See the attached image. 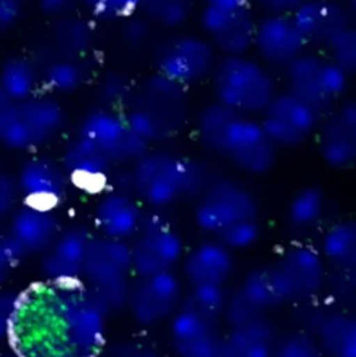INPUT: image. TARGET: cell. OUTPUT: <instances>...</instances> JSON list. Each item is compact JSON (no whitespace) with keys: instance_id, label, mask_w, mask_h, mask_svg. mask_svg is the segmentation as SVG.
<instances>
[{"instance_id":"836d02e7","label":"cell","mask_w":356,"mask_h":357,"mask_svg":"<svg viewBox=\"0 0 356 357\" xmlns=\"http://www.w3.org/2000/svg\"><path fill=\"white\" fill-rule=\"evenodd\" d=\"M83 59L56 56L40 73L45 92L52 96H68L81 89L85 83L86 71Z\"/></svg>"},{"instance_id":"8992f818","label":"cell","mask_w":356,"mask_h":357,"mask_svg":"<svg viewBox=\"0 0 356 357\" xmlns=\"http://www.w3.org/2000/svg\"><path fill=\"white\" fill-rule=\"evenodd\" d=\"M211 81L215 100L246 116H261L279 91L269 68L247 54L222 56Z\"/></svg>"},{"instance_id":"5b68a950","label":"cell","mask_w":356,"mask_h":357,"mask_svg":"<svg viewBox=\"0 0 356 357\" xmlns=\"http://www.w3.org/2000/svg\"><path fill=\"white\" fill-rule=\"evenodd\" d=\"M66 123V110L48 92L17 102L0 98V142L6 150L36 152L56 140Z\"/></svg>"},{"instance_id":"7c38bea8","label":"cell","mask_w":356,"mask_h":357,"mask_svg":"<svg viewBox=\"0 0 356 357\" xmlns=\"http://www.w3.org/2000/svg\"><path fill=\"white\" fill-rule=\"evenodd\" d=\"M77 135L100 149L116 165H134L150 146L136 133L125 112L96 107L84 115Z\"/></svg>"},{"instance_id":"e0dca14e","label":"cell","mask_w":356,"mask_h":357,"mask_svg":"<svg viewBox=\"0 0 356 357\" xmlns=\"http://www.w3.org/2000/svg\"><path fill=\"white\" fill-rule=\"evenodd\" d=\"M316 144L320 158L330 169H355L356 98H344L323 115Z\"/></svg>"},{"instance_id":"7402d4cb","label":"cell","mask_w":356,"mask_h":357,"mask_svg":"<svg viewBox=\"0 0 356 357\" xmlns=\"http://www.w3.org/2000/svg\"><path fill=\"white\" fill-rule=\"evenodd\" d=\"M6 220V232L22 248L27 257H41L63 229L54 207L29 202L20 204Z\"/></svg>"},{"instance_id":"bcb514c9","label":"cell","mask_w":356,"mask_h":357,"mask_svg":"<svg viewBox=\"0 0 356 357\" xmlns=\"http://www.w3.org/2000/svg\"><path fill=\"white\" fill-rule=\"evenodd\" d=\"M98 357H161L158 350L140 341H123L106 346Z\"/></svg>"},{"instance_id":"4fadbf2b","label":"cell","mask_w":356,"mask_h":357,"mask_svg":"<svg viewBox=\"0 0 356 357\" xmlns=\"http://www.w3.org/2000/svg\"><path fill=\"white\" fill-rule=\"evenodd\" d=\"M217 60L207 38L190 33L169 36L155 48L156 73L186 87L211 77Z\"/></svg>"},{"instance_id":"f1b7e54d","label":"cell","mask_w":356,"mask_h":357,"mask_svg":"<svg viewBox=\"0 0 356 357\" xmlns=\"http://www.w3.org/2000/svg\"><path fill=\"white\" fill-rule=\"evenodd\" d=\"M330 212L327 193L315 184L305 185L288 199L286 204V222L288 228L297 233H309L323 225Z\"/></svg>"},{"instance_id":"74e56055","label":"cell","mask_w":356,"mask_h":357,"mask_svg":"<svg viewBox=\"0 0 356 357\" xmlns=\"http://www.w3.org/2000/svg\"><path fill=\"white\" fill-rule=\"evenodd\" d=\"M325 295L336 307L356 312V272L330 268Z\"/></svg>"},{"instance_id":"d6a6232c","label":"cell","mask_w":356,"mask_h":357,"mask_svg":"<svg viewBox=\"0 0 356 357\" xmlns=\"http://www.w3.org/2000/svg\"><path fill=\"white\" fill-rule=\"evenodd\" d=\"M41 77L31 61L23 56H10L4 61L0 73V98L25 100L37 93Z\"/></svg>"},{"instance_id":"ac0fdd59","label":"cell","mask_w":356,"mask_h":357,"mask_svg":"<svg viewBox=\"0 0 356 357\" xmlns=\"http://www.w3.org/2000/svg\"><path fill=\"white\" fill-rule=\"evenodd\" d=\"M200 24L207 39L224 56H242L254 47L257 21L249 6H204L200 13Z\"/></svg>"},{"instance_id":"e575fe53","label":"cell","mask_w":356,"mask_h":357,"mask_svg":"<svg viewBox=\"0 0 356 357\" xmlns=\"http://www.w3.org/2000/svg\"><path fill=\"white\" fill-rule=\"evenodd\" d=\"M228 297L226 287H189L184 293L179 312L219 324L225 317Z\"/></svg>"},{"instance_id":"ffe728a7","label":"cell","mask_w":356,"mask_h":357,"mask_svg":"<svg viewBox=\"0 0 356 357\" xmlns=\"http://www.w3.org/2000/svg\"><path fill=\"white\" fill-rule=\"evenodd\" d=\"M146 214L144 204L131 190L113 185L96 201L94 227L98 235L131 243L139 232Z\"/></svg>"},{"instance_id":"7a4b0ae2","label":"cell","mask_w":356,"mask_h":357,"mask_svg":"<svg viewBox=\"0 0 356 357\" xmlns=\"http://www.w3.org/2000/svg\"><path fill=\"white\" fill-rule=\"evenodd\" d=\"M196 131L207 151L223 157L244 175L265 177L279 160L280 150L259 119L238 114L217 100L201 109Z\"/></svg>"},{"instance_id":"30bf717a","label":"cell","mask_w":356,"mask_h":357,"mask_svg":"<svg viewBox=\"0 0 356 357\" xmlns=\"http://www.w3.org/2000/svg\"><path fill=\"white\" fill-rule=\"evenodd\" d=\"M162 211L146 212L139 232L130 243L135 276L175 272L181 266L185 241Z\"/></svg>"},{"instance_id":"9c48e42d","label":"cell","mask_w":356,"mask_h":357,"mask_svg":"<svg viewBox=\"0 0 356 357\" xmlns=\"http://www.w3.org/2000/svg\"><path fill=\"white\" fill-rule=\"evenodd\" d=\"M349 77L330 56L313 52H305L284 68L286 89L323 114L344 100Z\"/></svg>"},{"instance_id":"ee69618b","label":"cell","mask_w":356,"mask_h":357,"mask_svg":"<svg viewBox=\"0 0 356 357\" xmlns=\"http://www.w3.org/2000/svg\"><path fill=\"white\" fill-rule=\"evenodd\" d=\"M23 199L16 175L2 172L0 175V216L6 220Z\"/></svg>"},{"instance_id":"1f68e13d","label":"cell","mask_w":356,"mask_h":357,"mask_svg":"<svg viewBox=\"0 0 356 357\" xmlns=\"http://www.w3.org/2000/svg\"><path fill=\"white\" fill-rule=\"evenodd\" d=\"M95 43L93 25L81 17L72 16L54 20L50 31V45L54 54L83 59Z\"/></svg>"},{"instance_id":"7dc6e473","label":"cell","mask_w":356,"mask_h":357,"mask_svg":"<svg viewBox=\"0 0 356 357\" xmlns=\"http://www.w3.org/2000/svg\"><path fill=\"white\" fill-rule=\"evenodd\" d=\"M40 12L46 17L59 20L75 15L82 6L81 0H36Z\"/></svg>"},{"instance_id":"277c9868","label":"cell","mask_w":356,"mask_h":357,"mask_svg":"<svg viewBox=\"0 0 356 357\" xmlns=\"http://www.w3.org/2000/svg\"><path fill=\"white\" fill-rule=\"evenodd\" d=\"M187 87L156 73L135 89L125 115L136 133L150 144L175 138L187 123Z\"/></svg>"},{"instance_id":"816d5d0a","label":"cell","mask_w":356,"mask_h":357,"mask_svg":"<svg viewBox=\"0 0 356 357\" xmlns=\"http://www.w3.org/2000/svg\"><path fill=\"white\" fill-rule=\"evenodd\" d=\"M268 14L293 15L307 0H255Z\"/></svg>"},{"instance_id":"44dd1931","label":"cell","mask_w":356,"mask_h":357,"mask_svg":"<svg viewBox=\"0 0 356 357\" xmlns=\"http://www.w3.org/2000/svg\"><path fill=\"white\" fill-rule=\"evenodd\" d=\"M307 44L293 15L268 14L257 21L254 48L265 64L284 69L304 54Z\"/></svg>"},{"instance_id":"9a60e30c","label":"cell","mask_w":356,"mask_h":357,"mask_svg":"<svg viewBox=\"0 0 356 357\" xmlns=\"http://www.w3.org/2000/svg\"><path fill=\"white\" fill-rule=\"evenodd\" d=\"M288 305L273 264L254 266L229 293L224 321L229 328L269 317Z\"/></svg>"},{"instance_id":"d590c367","label":"cell","mask_w":356,"mask_h":357,"mask_svg":"<svg viewBox=\"0 0 356 357\" xmlns=\"http://www.w3.org/2000/svg\"><path fill=\"white\" fill-rule=\"evenodd\" d=\"M196 6V0H140L138 13L153 25L176 29L190 20Z\"/></svg>"},{"instance_id":"8fae6325","label":"cell","mask_w":356,"mask_h":357,"mask_svg":"<svg viewBox=\"0 0 356 357\" xmlns=\"http://www.w3.org/2000/svg\"><path fill=\"white\" fill-rule=\"evenodd\" d=\"M272 264L288 305L325 295L330 268L318 245L295 241L286 245Z\"/></svg>"},{"instance_id":"60d3db41","label":"cell","mask_w":356,"mask_h":357,"mask_svg":"<svg viewBox=\"0 0 356 357\" xmlns=\"http://www.w3.org/2000/svg\"><path fill=\"white\" fill-rule=\"evenodd\" d=\"M135 89H132L129 81L118 73H108L98 86V98L107 108L119 110L121 107L127 108Z\"/></svg>"},{"instance_id":"11a10c76","label":"cell","mask_w":356,"mask_h":357,"mask_svg":"<svg viewBox=\"0 0 356 357\" xmlns=\"http://www.w3.org/2000/svg\"><path fill=\"white\" fill-rule=\"evenodd\" d=\"M1 357H20V356H17V354H15V352H13L12 350H10V351L8 352V354H3V356H2Z\"/></svg>"},{"instance_id":"d4e9b609","label":"cell","mask_w":356,"mask_h":357,"mask_svg":"<svg viewBox=\"0 0 356 357\" xmlns=\"http://www.w3.org/2000/svg\"><path fill=\"white\" fill-rule=\"evenodd\" d=\"M293 18L309 42L327 44L351 26V10L336 0H307Z\"/></svg>"},{"instance_id":"f35d334b","label":"cell","mask_w":356,"mask_h":357,"mask_svg":"<svg viewBox=\"0 0 356 357\" xmlns=\"http://www.w3.org/2000/svg\"><path fill=\"white\" fill-rule=\"evenodd\" d=\"M295 328L317 335L324 321L332 314L336 306L326 297V295L304 303L294 305Z\"/></svg>"},{"instance_id":"5bb4252c","label":"cell","mask_w":356,"mask_h":357,"mask_svg":"<svg viewBox=\"0 0 356 357\" xmlns=\"http://www.w3.org/2000/svg\"><path fill=\"white\" fill-rule=\"evenodd\" d=\"M323 113L284 89L258 117L263 129L279 150H295L316 138Z\"/></svg>"},{"instance_id":"f907efd6","label":"cell","mask_w":356,"mask_h":357,"mask_svg":"<svg viewBox=\"0 0 356 357\" xmlns=\"http://www.w3.org/2000/svg\"><path fill=\"white\" fill-rule=\"evenodd\" d=\"M24 10L23 0H0V29L10 31L20 21Z\"/></svg>"},{"instance_id":"484cf974","label":"cell","mask_w":356,"mask_h":357,"mask_svg":"<svg viewBox=\"0 0 356 357\" xmlns=\"http://www.w3.org/2000/svg\"><path fill=\"white\" fill-rule=\"evenodd\" d=\"M219 325L178 312L171 323V341L178 357H215L223 335Z\"/></svg>"},{"instance_id":"2e32d148","label":"cell","mask_w":356,"mask_h":357,"mask_svg":"<svg viewBox=\"0 0 356 357\" xmlns=\"http://www.w3.org/2000/svg\"><path fill=\"white\" fill-rule=\"evenodd\" d=\"M183 282L175 272L135 276L127 310L141 326L152 327L173 320L183 299Z\"/></svg>"},{"instance_id":"ba28073f","label":"cell","mask_w":356,"mask_h":357,"mask_svg":"<svg viewBox=\"0 0 356 357\" xmlns=\"http://www.w3.org/2000/svg\"><path fill=\"white\" fill-rule=\"evenodd\" d=\"M261 206L256 193L242 181L217 177L196 199L194 220L206 234L217 237L226 229L261 220Z\"/></svg>"},{"instance_id":"4316f807","label":"cell","mask_w":356,"mask_h":357,"mask_svg":"<svg viewBox=\"0 0 356 357\" xmlns=\"http://www.w3.org/2000/svg\"><path fill=\"white\" fill-rule=\"evenodd\" d=\"M279 335L270 317L231 327L215 357H273Z\"/></svg>"},{"instance_id":"8d00e7d4","label":"cell","mask_w":356,"mask_h":357,"mask_svg":"<svg viewBox=\"0 0 356 357\" xmlns=\"http://www.w3.org/2000/svg\"><path fill=\"white\" fill-rule=\"evenodd\" d=\"M273 357H325L317 337L301 329L280 333Z\"/></svg>"},{"instance_id":"db71d44e","label":"cell","mask_w":356,"mask_h":357,"mask_svg":"<svg viewBox=\"0 0 356 357\" xmlns=\"http://www.w3.org/2000/svg\"><path fill=\"white\" fill-rule=\"evenodd\" d=\"M350 10L356 16V0H350Z\"/></svg>"},{"instance_id":"f6af8a7d","label":"cell","mask_w":356,"mask_h":357,"mask_svg":"<svg viewBox=\"0 0 356 357\" xmlns=\"http://www.w3.org/2000/svg\"><path fill=\"white\" fill-rule=\"evenodd\" d=\"M26 254L22 248L4 231L0 239V278L6 280L8 275L26 259Z\"/></svg>"},{"instance_id":"d6986e66","label":"cell","mask_w":356,"mask_h":357,"mask_svg":"<svg viewBox=\"0 0 356 357\" xmlns=\"http://www.w3.org/2000/svg\"><path fill=\"white\" fill-rule=\"evenodd\" d=\"M93 235L81 224L63 228L52 247L40 257L39 270L44 281L54 284L83 281L86 255Z\"/></svg>"},{"instance_id":"ab89813d","label":"cell","mask_w":356,"mask_h":357,"mask_svg":"<svg viewBox=\"0 0 356 357\" xmlns=\"http://www.w3.org/2000/svg\"><path fill=\"white\" fill-rule=\"evenodd\" d=\"M261 235L263 226L261 220H253L226 229L217 235V238L232 252L238 253L254 248L261 241Z\"/></svg>"},{"instance_id":"6da1fadb","label":"cell","mask_w":356,"mask_h":357,"mask_svg":"<svg viewBox=\"0 0 356 357\" xmlns=\"http://www.w3.org/2000/svg\"><path fill=\"white\" fill-rule=\"evenodd\" d=\"M108 314L84 281L22 291L6 341L20 357H98Z\"/></svg>"},{"instance_id":"7bdbcfd3","label":"cell","mask_w":356,"mask_h":357,"mask_svg":"<svg viewBox=\"0 0 356 357\" xmlns=\"http://www.w3.org/2000/svg\"><path fill=\"white\" fill-rule=\"evenodd\" d=\"M91 14L107 20L125 19L138 12L140 0H81Z\"/></svg>"},{"instance_id":"681fc988","label":"cell","mask_w":356,"mask_h":357,"mask_svg":"<svg viewBox=\"0 0 356 357\" xmlns=\"http://www.w3.org/2000/svg\"><path fill=\"white\" fill-rule=\"evenodd\" d=\"M129 22L125 29V39L127 43L133 45H142L150 39L152 33V23L144 18L141 14L138 18L131 19L129 17Z\"/></svg>"},{"instance_id":"c3c4849f","label":"cell","mask_w":356,"mask_h":357,"mask_svg":"<svg viewBox=\"0 0 356 357\" xmlns=\"http://www.w3.org/2000/svg\"><path fill=\"white\" fill-rule=\"evenodd\" d=\"M21 293L6 291L0 297V333L2 339L6 340L10 331V325L16 316L20 302Z\"/></svg>"},{"instance_id":"3957f363","label":"cell","mask_w":356,"mask_h":357,"mask_svg":"<svg viewBox=\"0 0 356 357\" xmlns=\"http://www.w3.org/2000/svg\"><path fill=\"white\" fill-rule=\"evenodd\" d=\"M130 188L144 207L164 210L182 199H196L215 176L198 159L165 150H148L127 171Z\"/></svg>"},{"instance_id":"83f0119b","label":"cell","mask_w":356,"mask_h":357,"mask_svg":"<svg viewBox=\"0 0 356 357\" xmlns=\"http://www.w3.org/2000/svg\"><path fill=\"white\" fill-rule=\"evenodd\" d=\"M61 163L70 180L86 184L108 178L115 165L100 149L79 135L65 146Z\"/></svg>"},{"instance_id":"b9f144b4","label":"cell","mask_w":356,"mask_h":357,"mask_svg":"<svg viewBox=\"0 0 356 357\" xmlns=\"http://www.w3.org/2000/svg\"><path fill=\"white\" fill-rule=\"evenodd\" d=\"M330 56L349 75H356V27L350 26L326 44Z\"/></svg>"},{"instance_id":"f546056e","label":"cell","mask_w":356,"mask_h":357,"mask_svg":"<svg viewBox=\"0 0 356 357\" xmlns=\"http://www.w3.org/2000/svg\"><path fill=\"white\" fill-rule=\"evenodd\" d=\"M330 268L356 272V218L347 216L330 222L318 243Z\"/></svg>"},{"instance_id":"603a6c76","label":"cell","mask_w":356,"mask_h":357,"mask_svg":"<svg viewBox=\"0 0 356 357\" xmlns=\"http://www.w3.org/2000/svg\"><path fill=\"white\" fill-rule=\"evenodd\" d=\"M180 266L189 287H226L235 273V253L211 236L186 250Z\"/></svg>"},{"instance_id":"52a82bcc","label":"cell","mask_w":356,"mask_h":357,"mask_svg":"<svg viewBox=\"0 0 356 357\" xmlns=\"http://www.w3.org/2000/svg\"><path fill=\"white\" fill-rule=\"evenodd\" d=\"M134 278L131 243L93 235L86 255L83 281L108 316L127 310Z\"/></svg>"},{"instance_id":"cb8c5ba5","label":"cell","mask_w":356,"mask_h":357,"mask_svg":"<svg viewBox=\"0 0 356 357\" xmlns=\"http://www.w3.org/2000/svg\"><path fill=\"white\" fill-rule=\"evenodd\" d=\"M15 175L23 201L52 207L64 199L70 181L62 163L41 154L27 157Z\"/></svg>"},{"instance_id":"f5cc1de1","label":"cell","mask_w":356,"mask_h":357,"mask_svg":"<svg viewBox=\"0 0 356 357\" xmlns=\"http://www.w3.org/2000/svg\"><path fill=\"white\" fill-rule=\"evenodd\" d=\"M204 6L215 8H242L249 6L250 0H203Z\"/></svg>"},{"instance_id":"4dcf8cb0","label":"cell","mask_w":356,"mask_h":357,"mask_svg":"<svg viewBox=\"0 0 356 357\" xmlns=\"http://www.w3.org/2000/svg\"><path fill=\"white\" fill-rule=\"evenodd\" d=\"M316 337L325 357H356V312L334 308Z\"/></svg>"}]
</instances>
